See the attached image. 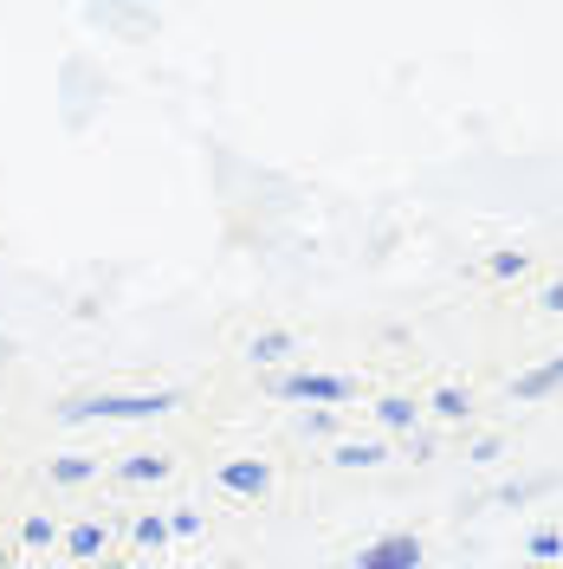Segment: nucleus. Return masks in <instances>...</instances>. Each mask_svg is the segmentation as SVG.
<instances>
[{
	"instance_id": "nucleus-12",
	"label": "nucleus",
	"mask_w": 563,
	"mask_h": 569,
	"mask_svg": "<svg viewBox=\"0 0 563 569\" xmlns=\"http://www.w3.org/2000/svg\"><path fill=\"white\" fill-rule=\"evenodd\" d=\"M52 479L59 486H85L91 479V460H52Z\"/></svg>"
},
{
	"instance_id": "nucleus-7",
	"label": "nucleus",
	"mask_w": 563,
	"mask_h": 569,
	"mask_svg": "<svg viewBox=\"0 0 563 569\" xmlns=\"http://www.w3.org/2000/svg\"><path fill=\"white\" fill-rule=\"evenodd\" d=\"M124 479H130V486H149V479H169V460H162V453H137V460H124Z\"/></svg>"
},
{
	"instance_id": "nucleus-10",
	"label": "nucleus",
	"mask_w": 563,
	"mask_h": 569,
	"mask_svg": "<svg viewBox=\"0 0 563 569\" xmlns=\"http://www.w3.org/2000/svg\"><path fill=\"white\" fill-rule=\"evenodd\" d=\"M253 356H259V362H279V356H292V330H266V337L253 343Z\"/></svg>"
},
{
	"instance_id": "nucleus-6",
	"label": "nucleus",
	"mask_w": 563,
	"mask_h": 569,
	"mask_svg": "<svg viewBox=\"0 0 563 569\" xmlns=\"http://www.w3.org/2000/svg\"><path fill=\"white\" fill-rule=\"evenodd\" d=\"M383 460H388L383 440H344L337 447V466H383Z\"/></svg>"
},
{
	"instance_id": "nucleus-8",
	"label": "nucleus",
	"mask_w": 563,
	"mask_h": 569,
	"mask_svg": "<svg viewBox=\"0 0 563 569\" xmlns=\"http://www.w3.org/2000/svg\"><path fill=\"white\" fill-rule=\"evenodd\" d=\"M66 550L71 557H98V550H105V531H98V525H78V531L66 537Z\"/></svg>"
},
{
	"instance_id": "nucleus-16",
	"label": "nucleus",
	"mask_w": 563,
	"mask_h": 569,
	"mask_svg": "<svg viewBox=\"0 0 563 569\" xmlns=\"http://www.w3.org/2000/svg\"><path fill=\"white\" fill-rule=\"evenodd\" d=\"M557 550H563L557 531H537V537H531V557H557Z\"/></svg>"
},
{
	"instance_id": "nucleus-13",
	"label": "nucleus",
	"mask_w": 563,
	"mask_h": 569,
	"mask_svg": "<svg viewBox=\"0 0 563 569\" xmlns=\"http://www.w3.org/2000/svg\"><path fill=\"white\" fill-rule=\"evenodd\" d=\"M434 415L460 421V415H466V395H460V389H434Z\"/></svg>"
},
{
	"instance_id": "nucleus-1",
	"label": "nucleus",
	"mask_w": 563,
	"mask_h": 569,
	"mask_svg": "<svg viewBox=\"0 0 563 569\" xmlns=\"http://www.w3.org/2000/svg\"><path fill=\"white\" fill-rule=\"evenodd\" d=\"M176 408V389L156 395H78L59 408V421H149V415H169Z\"/></svg>"
},
{
	"instance_id": "nucleus-2",
	"label": "nucleus",
	"mask_w": 563,
	"mask_h": 569,
	"mask_svg": "<svg viewBox=\"0 0 563 569\" xmlns=\"http://www.w3.org/2000/svg\"><path fill=\"white\" fill-rule=\"evenodd\" d=\"M356 569H422V537H408V531L376 537V543L356 557Z\"/></svg>"
},
{
	"instance_id": "nucleus-18",
	"label": "nucleus",
	"mask_w": 563,
	"mask_h": 569,
	"mask_svg": "<svg viewBox=\"0 0 563 569\" xmlns=\"http://www.w3.org/2000/svg\"><path fill=\"white\" fill-rule=\"evenodd\" d=\"M544 311H563V284H551V291H544Z\"/></svg>"
},
{
	"instance_id": "nucleus-9",
	"label": "nucleus",
	"mask_w": 563,
	"mask_h": 569,
	"mask_svg": "<svg viewBox=\"0 0 563 569\" xmlns=\"http://www.w3.org/2000/svg\"><path fill=\"white\" fill-rule=\"evenodd\" d=\"M376 415H383V427H415V401L408 395H388Z\"/></svg>"
},
{
	"instance_id": "nucleus-11",
	"label": "nucleus",
	"mask_w": 563,
	"mask_h": 569,
	"mask_svg": "<svg viewBox=\"0 0 563 569\" xmlns=\"http://www.w3.org/2000/svg\"><path fill=\"white\" fill-rule=\"evenodd\" d=\"M137 543L162 550V543H169V518H137Z\"/></svg>"
},
{
	"instance_id": "nucleus-3",
	"label": "nucleus",
	"mask_w": 563,
	"mask_h": 569,
	"mask_svg": "<svg viewBox=\"0 0 563 569\" xmlns=\"http://www.w3.org/2000/svg\"><path fill=\"white\" fill-rule=\"evenodd\" d=\"M273 395L279 401H350V382L344 376H279Z\"/></svg>"
},
{
	"instance_id": "nucleus-17",
	"label": "nucleus",
	"mask_w": 563,
	"mask_h": 569,
	"mask_svg": "<svg viewBox=\"0 0 563 569\" xmlns=\"http://www.w3.org/2000/svg\"><path fill=\"white\" fill-rule=\"evenodd\" d=\"M20 537H27V543H52V525H46V518H27V531Z\"/></svg>"
},
{
	"instance_id": "nucleus-5",
	"label": "nucleus",
	"mask_w": 563,
	"mask_h": 569,
	"mask_svg": "<svg viewBox=\"0 0 563 569\" xmlns=\"http://www.w3.org/2000/svg\"><path fill=\"white\" fill-rule=\"evenodd\" d=\"M551 389H563V356H551V362H537V369L518 376V401H544Z\"/></svg>"
},
{
	"instance_id": "nucleus-4",
	"label": "nucleus",
	"mask_w": 563,
	"mask_h": 569,
	"mask_svg": "<svg viewBox=\"0 0 563 569\" xmlns=\"http://www.w3.org/2000/svg\"><path fill=\"white\" fill-rule=\"evenodd\" d=\"M220 486H227V492H247V498H259L266 486H273V472H266L259 460H234V466H220Z\"/></svg>"
},
{
	"instance_id": "nucleus-15",
	"label": "nucleus",
	"mask_w": 563,
	"mask_h": 569,
	"mask_svg": "<svg viewBox=\"0 0 563 569\" xmlns=\"http://www.w3.org/2000/svg\"><path fill=\"white\" fill-rule=\"evenodd\" d=\"M201 531V511H176V518H169V537H195Z\"/></svg>"
},
{
	"instance_id": "nucleus-14",
	"label": "nucleus",
	"mask_w": 563,
	"mask_h": 569,
	"mask_svg": "<svg viewBox=\"0 0 563 569\" xmlns=\"http://www.w3.org/2000/svg\"><path fill=\"white\" fill-rule=\"evenodd\" d=\"M486 266H493V279H518L525 272V252H493Z\"/></svg>"
}]
</instances>
